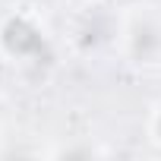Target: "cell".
<instances>
[{
    "label": "cell",
    "mask_w": 161,
    "mask_h": 161,
    "mask_svg": "<svg viewBox=\"0 0 161 161\" xmlns=\"http://www.w3.org/2000/svg\"><path fill=\"white\" fill-rule=\"evenodd\" d=\"M0 57L16 66H41L51 57V38L32 13H10L0 19Z\"/></svg>",
    "instance_id": "cell-1"
},
{
    "label": "cell",
    "mask_w": 161,
    "mask_h": 161,
    "mask_svg": "<svg viewBox=\"0 0 161 161\" xmlns=\"http://www.w3.org/2000/svg\"><path fill=\"white\" fill-rule=\"evenodd\" d=\"M117 47L139 66L161 63V13L155 7H130L120 16Z\"/></svg>",
    "instance_id": "cell-2"
},
{
    "label": "cell",
    "mask_w": 161,
    "mask_h": 161,
    "mask_svg": "<svg viewBox=\"0 0 161 161\" xmlns=\"http://www.w3.org/2000/svg\"><path fill=\"white\" fill-rule=\"evenodd\" d=\"M120 38V19L104 13V3H89V10L73 25V44L82 54H98Z\"/></svg>",
    "instance_id": "cell-3"
},
{
    "label": "cell",
    "mask_w": 161,
    "mask_h": 161,
    "mask_svg": "<svg viewBox=\"0 0 161 161\" xmlns=\"http://www.w3.org/2000/svg\"><path fill=\"white\" fill-rule=\"evenodd\" d=\"M145 133H148V142L161 148V98L152 104L148 111V123H145Z\"/></svg>",
    "instance_id": "cell-4"
},
{
    "label": "cell",
    "mask_w": 161,
    "mask_h": 161,
    "mask_svg": "<svg viewBox=\"0 0 161 161\" xmlns=\"http://www.w3.org/2000/svg\"><path fill=\"white\" fill-rule=\"evenodd\" d=\"M86 3H104V0H86Z\"/></svg>",
    "instance_id": "cell-5"
}]
</instances>
